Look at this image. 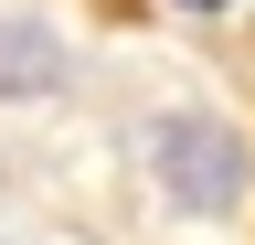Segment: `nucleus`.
Listing matches in <instances>:
<instances>
[{
	"mask_svg": "<svg viewBox=\"0 0 255 245\" xmlns=\"http://www.w3.org/2000/svg\"><path fill=\"white\" fill-rule=\"evenodd\" d=\"M149 181H159L181 213H234L255 171H245V139L223 128V117L181 107V117H159V128H149Z\"/></svg>",
	"mask_w": 255,
	"mask_h": 245,
	"instance_id": "f257e3e1",
	"label": "nucleus"
},
{
	"mask_svg": "<svg viewBox=\"0 0 255 245\" xmlns=\"http://www.w3.org/2000/svg\"><path fill=\"white\" fill-rule=\"evenodd\" d=\"M181 11H234V0H181Z\"/></svg>",
	"mask_w": 255,
	"mask_h": 245,
	"instance_id": "f03ea898",
	"label": "nucleus"
}]
</instances>
